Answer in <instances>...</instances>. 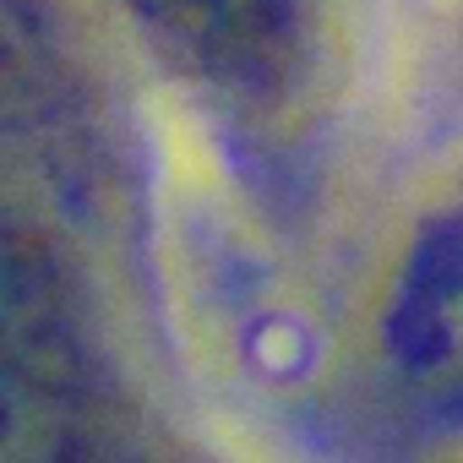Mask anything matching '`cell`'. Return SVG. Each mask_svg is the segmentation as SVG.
<instances>
[{"label":"cell","instance_id":"obj_3","mask_svg":"<svg viewBox=\"0 0 463 463\" xmlns=\"http://www.w3.org/2000/svg\"><path fill=\"white\" fill-rule=\"evenodd\" d=\"M458 223L436 218L403 268L387 338L414 392L441 414L458 409Z\"/></svg>","mask_w":463,"mask_h":463},{"label":"cell","instance_id":"obj_2","mask_svg":"<svg viewBox=\"0 0 463 463\" xmlns=\"http://www.w3.org/2000/svg\"><path fill=\"white\" fill-rule=\"evenodd\" d=\"M142 28L196 77L223 88L273 82L306 39L311 0H131Z\"/></svg>","mask_w":463,"mask_h":463},{"label":"cell","instance_id":"obj_1","mask_svg":"<svg viewBox=\"0 0 463 463\" xmlns=\"http://www.w3.org/2000/svg\"><path fill=\"white\" fill-rule=\"evenodd\" d=\"M77 414L66 349L17 262L0 251V463H71Z\"/></svg>","mask_w":463,"mask_h":463}]
</instances>
